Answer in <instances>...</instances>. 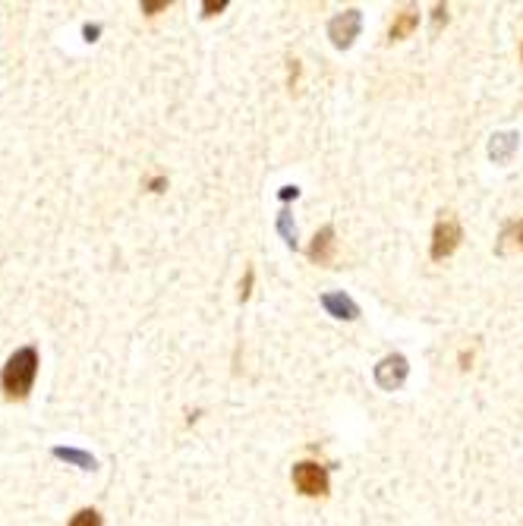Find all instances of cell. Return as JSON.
Returning a JSON list of instances; mask_svg holds the SVG:
<instances>
[{
    "label": "cell",
    "instance_id": "cell-4",
    "mask_svg": "<svg viewBox=\"0 0 523 526\" xmlns=\"http://www.w3.org/2000/svg\"><path fill=\"white\" fill-rule=\"evenodd\" d=\"M464 240V230H460V224L454 221V217H445V221L436 224V230H432V258L436 262H442V258H448L454 249Z\"/></svg>",
    "mask_w": 523,
    "mask_h": 526
},
{
    "label": "cell",
    "instance_id": "cell-7",
    "mask_svg": "<svg viewBox=\"0 0 523 526\" xmlns=\"http://www.w3.org/2000/svg\"><path fill=\"white\" fill-rule=\"evenodd\" d=\"M322 306H325L328 316L344 319V322H354V319H360V306H356L354 299L347 297V293H325V297H322Z\"/></svg>",
    "mask_w": 523,
    "mask_h": 526
},
{
    "label": "cell",
    "instance_id": "cell-20",
    "mask_svg": "<svg viewBox=\"0 0 523 526\" xmlns=\"http://www.w3.org/2000/svg\"><path fill=\"white\" fill-rule=\"evenodd\" d=\"M297 73H300L297 60H291V88H293V86H297Z\"/></svg>",
    "mask_w": 523,
    "mask_h": 526
},
{
    "label": "cell",
    "instance_id": "cell-17",
    "mask_svg": "<svg viewBox=\"0 0 523 526\" xmlns=\"http://www.w3.org/2000/svg\"><path fill=\"white\" fill-rule=\"evenodd\" d=\"M278 196H281V202H291V199H297V196H300V189L297 187H284Z\"/></svg>",
    "mask_w": 523,
    "mask_h": 526
},
{
    "label": "cell",
    "instance_id": "cell-10",
    "mask_svg": "<svg viewBox=\"0 0 523 526\" xmlns=\"http://www.w3.org/2000/svg\"><path fill=\"white\" fill-rule=\"evenodd\" d=\"M514 148H518V136H514V133H501V136H495V139H492V146H488V155H492L495 161H508Z\"/></svg>",
    "mask_w": 523,
    "mask_h": 526
},
{
    "label": "cell",
    "instance_id": "cell-11",
    "mask_svg": "<svg viewBox=\"0 0 523 526\" xmlns=\"http://www.w3.org/2000/svg\"><path fill=\"white\" fill-rule=\"evenodd\" d=\"M278 234L284 237V243L291 246V249H297V228H293V221H291V211H281L278 215Z\"/></svg>",
    "mask_w": 523,
    "mask_h": 526
},
{
    "label": "cell",
    "instance_id": "cell-12",
    "mask_svg": "<svg viewBox=\"0 0 523 526\" xmlns=\"http://www.w3.org/2000/svg\"><path fill=\"white\" fill-rule=\"evenodd\" d=\"M70 526H101V514L95 508H82V511H76V514H73Z\"/></svg>",
    "mask_w": 523,
    "mask_h": 526
},
{
    "label": "cell",
    "instance_id": "cell-3",
    "mask_svg": "<svg viewBox=\"0 0 523 526\" xmlns=\"http://www.w3.org/2000/svg\"><path fill=\"white\" fill-rule=\"evenodd\" d=\"M363 29V13L360 10H347V13H337V16L328 23V38L337 51H347L350 45L356 41Z\"/></svg>",
    "mask_w": 523,
    "mask_h": 526
},
{
    "label": "cell",
    "instance_id": "cell-19",
    "mask_svg": "<svg viewBox=\"0 0 523 526\" xmlns=\"http://www.w3.org/2000/svg\"><path fill=\"white\" fill-rule=\"evenodd\" d=\"M82 32H86V41H95V38H98V25H86V29H82Z\"/></svg>",
    "mask_w": 523,
    "mask_h": 526
},
{
    "label": "cell",
    "instance_id": "cell-15",
    "mask_svg": "<svg viewBox=\"0 0 523 526\" xmlns=\"http://www.w3.org/2000/svg\"><path fill=\"white\" fill-rule=\"evenodd\" d=\"M202 10H205V16H215V13H221V10H227V0H218V4H202Z\"/></svg>",
    "mask_w": 523,
    "mask_h": 526
},
{
    "label": "cell",
    "instance_id": "cell-1",
    "mask_svg": "<svg viewBox=\"0 0 523 526\" xmlns=\"http://www.w3.org/2000/svg\"><path fill=\"white\" fill-rule=\"evenodd\" d=\"M38 375V350L36 347H19L10 359H6L4 372H0V388L10 400L29 398L32 385Z\"/></svg>",
    "mask_w": 523,
    "mask_h": 526
},
{
    "label": "cell",
    "instance_id": "cell-13",
    "mask_svg": "<svg viewBox=\"0 0 523 526\" xmlns=\"http://www.w3.org/2000/svg\"><path fill=\"white\" fill-rule=\"evenodd\" d=\"M252 281H256V271H246V278H243V284H240V299H250V293H252Z\"/></svg>",
    "mask_w": 523,
    "mask_h": 526
},
{
    "label": "cell",
    "instance_id": "cell-14",
    "mask_svg": "<svg viewBox=\"0 0 523 526\" xmlns=\"http://www.w3.org/2000/svg\"><path fill=\"white\" fill-rule=\"evenodd\" d=\"M432 19H436V29H442V23H448V6L436 4V10H432Z\"/></svg>",
    "mask_w": 523,
    "mask_h": 526
},
{
    "label": "cell",
    "instance_id": "cell-6",
    "mask_svg": "<svg viewBox=\"0 0 523 526\" xmlns=\"http://www.w3.org/2000/svg\"><path fill=\"white\" fill-rule=\"evenodd\" d=\"M334 249H337L334 228L328 224V228H322L319 234L313 237V243H309V258H313L315 265H332L334 262Z\"/></svg>",
    "mask_w": 523,
    "mask_h": 526
},
{
    "label": "cell",
    "instance_id": "cell-9",
    "mask_svg": "<svg viewBox=\"0 0 523 526\" xmlns=\"http://www.w3.org/2000/svg\"><path fill=\"white\" fill-rule=\"evenodd\" d=\"M54 457H57V460H67V463H73V467H79V470H95L98 467V460H95L92 454H88V450H79V448H54L51 450Z\"/></svg>",
    "mask_w": 523,
    "mask_h": 526
},
{
    "label": "cell",
    "instance_id": "cell-5",
    "mask_svg": "<svg viewBox=\"0 0 523 526\" xmlns=\"http://www.w3.org/2000/svg\"><path fill=\"white\" fill-rule=\"evenodd\" d=\"M407 372H410L407 357H401V353H388V357L375 366V381L382 391H397V388L407 381Z\"/></svg>",
    "mask_w": 523,
    "mask_h": 526
},
{
    "label": "cell",
    "instance_id": "cell-18",
    "mask_svg": "<svg viewBox=\"0 0 523 526\" xmlns=\"http://www.w3.org/2000/svg\"><path fill=\"white\" fill-rule=\"evenodd\" d=\"M164 183H168V180H164V177H155V180L149 183V187H151V193H161V189H164Z\"/></svg>",
    "mask_w": 523,
    "mask_h": 526
},
{
    "label": "cell",
    "instance_id": "cell-2",
    "mask_svg": "<svg viewBox=\"0 0 523 526\" xmlns=\"http://www.w3.org/2000/svg\"><path fill=\"white\" fill-rule=\"evenodd\" d=\"M293 486H297L300 495H306V498L328 495V470L315 460H303L293 467Z\"/></svg>",
    "mask_w": 523,
    "mask_h": 526
},
{
    "label": "cell",
    "instance_id": "cell-16",
    "mask_svg": "<svg viewBox=\"0 0 523 526\" xmlns=\"http://www.w3.org/2000/svg\"><path fill=\"white\" fill-rule=\"evenodd\" d=\"M158 10H168V0H155V4H142V13H149V16H155Z\"/></svg>",
    "mask_w": 523,
    "mask_h": 526
},
{
    "label": "cell",
    "instance_id": "cell-8",
    "mask_svg": "<svg viewBox=\"0 0 523 526\" xmlns=\"http://www.w3.org/2000/svg\"><path fill=\"white\" fill-rule=\"evenodd\" d=\"M416 25H419V13L413 10V6H407V10H401L395 16V23H391V29H388V38L391 41H404L413 29H416Z\"/></svg>",
    "mask_w": 523,
    "mask_h": 526
}]
</instances>
